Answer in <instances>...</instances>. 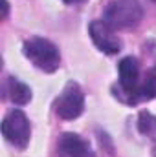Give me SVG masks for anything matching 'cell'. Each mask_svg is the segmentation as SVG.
<instances>
[{
	"instance_id": "cell-11",
	"label": "cell",
	"mask_w": 156,
	"mask_h": 157,
	"mask_svg": "<svg viewBox=\"0 0 156 157\" xmlns=\"http://www.w3.org/2000/svg\"><path fill=\"white\" fill-rule=\"evenodd\" d=\"M63 2H66V4H77V2H83V0H63Z\"/></svg>"
},
{
	"instance_id": "cell-1",
	"label": "cell",
	"mask_w": 156,
	"mask_h": 157,
	"mask_svg": "<svg viewBox=\"0 0 156 157\" xmlns=\"http://www.w3.org/2000/svg\"><path fill=\"white\" fill-rule=\"evenodd\" d=\"M24 55L42 71H55L61 64V55L59 49L53 42L42 39V37H33V39L26 40L22 46Z\"/></svg>"
},
{
	"instance_id": "cell-5",
	"label": "cell",
	"mask_w": 156,
	"mask_h": 157,
	"mask_svg": "<svg viewBox=\"0 0 156 157\" xmlns=\"http://www.w3.org/2000/svg\"><path fill=\"white\" fill-rule=\"evenodd\" d=\"M119 97L127 95V102H134V91L140 84V64L134 57H125L119 66Z\"/></svg>"
},
{
	"instance_id": "cell-12",
	"label": "cell",
	"mask_w": 156,
	"mask_h": 157,
	"mask_svg": "<svg viewBox=\"0 0 156 157\" xmlns=\"http://www.w3.org/2000/svg\"><path fill=\"white\" fill-rule=\"evenodd\" d=\"M153 157H156V148H154V150H153Z\"/></svg>"
},
{
	"instance_id": "cell-8",
	"label": "cell",
	"mask_w": 156,
	"mask_h": 157,
	"mask_svg": "<svg viewBox=\"0 0 156 157\" xmlns=\"http://www.w3.org/2000/svg\"><path fill=\"white\" fill-rule=\"evenodd\" d=\"M7 93H9V99L13 104H26L31 99V90L15 77H9V80H7Z\"/></svg>"
},
{
	"instance_id": "cell-13",
	"label": "cell",
	"mask_w": 156,
	"mask_h": 157,
	"mask_svg": "<svg viewBox=\"0 0 156 157\" xmlns=\"http://www.w3.org/2000/svg\"><path fill=\"white\" fill-rule=\"evenodd\" d=\"M153 2H156V0H153Z\"/></svg>"
},
{
	"instance_id": "cell-10",
	"label": "cell",
	"mask_w": 156,
	"mask_h": 157,
	"mask_svg": "<svg viewBox=\"0 0 156 157\" xmlns=\"http://www.w3.org/2000/svg\"><path fill=\"white\" fill-rule=\"evenodd\" d=\"M138 128L143 135L156 139V117L149 112H142L138 117Z\"/></svg>"
},
{
	"instance_id": "cell-3",
	"label": "cell",
	"mask_w": 156,
	"mask_h": 157,
	"mask_svg": "<svg viewBox=\"0 0 156 157\" xmlns=\"http://www.w3.org/2000/svg\"><path fill=\"white\" fill-rule=\"evenodd\" d=\"M2 133L6 137L7 143H11L17 148H26V144L30 143V121L24 115V112L20 110H11L4 121H2Z\"/></svg>"
},
{
	"instance_id": "cell-7",
	"label": "cell",
	"mask_w": 156,
	"mask_h": 157,
	"mask_svg": "<svg viewBox=\"0 0 156 157\" xmlns=\"http://www.w3.org/2000/svg\"><path fill=\"white\" fill-rule=\"evenodd\" d=\"M59 157H94L92 148L76 133H63L57 141Z\"/></svg>"
},
{
	"instance_id": "cell-4",
	"label": "cell",
	"mask_w": 156,
	"mask_h": 157,
	"mask_svg": "<svg viewBox=\"0 0 156 157\" xmlns=\"http://www.w3.org/2000/svg\"><path fill=\"white\" fill-rule=\"evenodd\" d=\"M84 95L77 82L70 80L55 101V113L63 119H76L83 113Z\"/></svg>"
},
{
	"instance_id": "cell-6",
	"label": "cell",
	"mask_w": 156,
	"mask_h": 157,
	"mask_svg": "<svg viewBox=\"0 0 156 157\" xmlns=\"http://www.w3.org/2000/svg\"><path fill=\"white\" fill-rule=\"evenodd\" d=\"M90 37L94 44L107 55H114L121 49V40L114 35V29L105 20H94L90 24Z\"/></svg>"
},
{
	"instance_id": "cell-2",
	"label": "cell",
	"mask_w": 156,
	"mask_h": 157,
	"mask_svg": "<svg viewBox=\"0 0 156 157\" xmlns=\"http://www.w3.org/2000/svg\"><path fill=\"white\" fill-rule=\"evenodd\" d=\"M143 9L138 0H114L105 11V22L112 29L134 28L142 22Z\"/></svg>"
},
{
	"instance_id": "cell-9",
	"label": "cell",
	"mask_w": 156,
	"mask_h": 157,
	"mask_svg": "<svg viewBox=\"0 0 156 157\" xmlns=\"http://www.w3.org/2000/svg\"><path fill=\"white\" fill-rule=\"evenodd\" d=\"M156 95V70H151L145 78L138 84L136 91H134V102L138 101H149Z\"/></svg>"
}]
</instances>
